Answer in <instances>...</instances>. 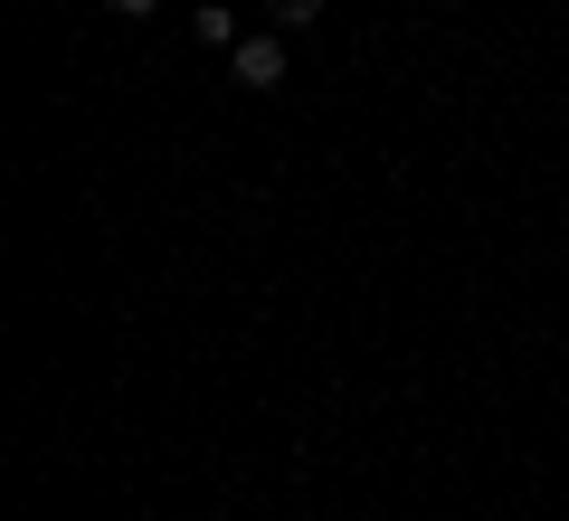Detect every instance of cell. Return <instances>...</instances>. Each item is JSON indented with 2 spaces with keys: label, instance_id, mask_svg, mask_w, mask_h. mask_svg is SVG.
Returning a JSON list of instances; mask_svg holds the SVG:
<instances>
[{
  "label": "cell",
  "instance_id": "3",
  "mask_svg": "<svg viewBox=\"0 0 569 521\" xmlns=\"http://www.w3.org/2000/svg\"><path fill=\"white\" fill-rule=\"evenodd\" d=\"M266 20H276V29H313V20H323V0H266Z\"/></svg>",
  "mask_w": 569,
  "mask_h": 521
},
{
  "label": "cell",
  "instance_id": "4",
  "mask_svg": "<svg viewBox=\"0 0 569 521\" xmlns=\"http://www.w3.org/2000/svg\"><path fill=\"white\" fill-rule=\"evenodd\" d=\"M104 10H114V20H152V10H162V0H104Z\"/></svg>",
  "mask_w": 569,
  "mask_h": 521
},
{
  "label": "cell",
  "instance_id": "1",
  "mask_svg": "<svg viewBox=\"0 0 569 521\" xmlns=\"http://www.w3.org/2000/svg\"><path fill=\"white\" fill-rule=\"evenodd\" d=\"M228 77H238L247 96H276V86H284V29H266V39H238V48H228Z\"/></svg>",
  "mask_w": 569,
  "mask_h": 521
},
{
  "label": "cell",
  "instance_id": "2",
  "mask_svg": "<svg viewBox=\"0 0 569 521\" xmlns=\"http://www.w3.org/2000/svg\"><path fill=\"white\" fill-rule=\"evenodd\" d=\"M190 39H200V48H238V20H228V0H200V10H190Z\"/></svg>",
  "mask_w": 569,
  "mask_h": 521
}]
</instances>
